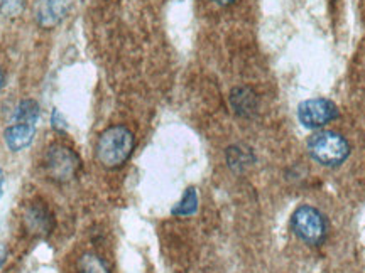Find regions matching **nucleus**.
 I'll use <instances>...</instances> for the list:
<instances>
[{
  "label": "nucleus",
  "mask_w": 365,
  "mask_h": 273,
  "mask_svg": "<svg viewBox=\"0 0 365 273\" xmlns=\"http://www.w3.org/2000/svg\"><path fill=\"white\" fill-rule=\"evenodd\" d=\"M81 160L69 147L54 144L46 150L45 169L46 174L56 184H68L78 176Z\"/></svg>",
  "instance_id": "4"
},
{
  "label": "nucleus",
  "mask_w": 365,
  "mask_h": 273,
  "mask_svg": "<svg viewBox=\"0 0 365 273\" xmlns=\"http://www.w3.org/2000/svg\"><path fill=\"white\" fill-rule=\"evenodd\" d=\"M311 159L325 167H338L349 159L350 144L345 137L333 130H321L313 133L308 140Z\"/></svg>",
  "instance_id": "2"
},
{
  "label": "nucleus",
  "mask_w": 365,
  "mask_h": 273,
  "mask_svg": "<svg viewBox=\"0 0 365 273\" xmlns=\"http://www.w3.org/2000/svg\"><path fill=\"white\" fill-rule=\"evenodd\" d=\"M6 260H7V248L4 243H0V267L6 263Z\"/></svg>",
  "instance_id": "16"
},
{
  "label": "nucleus",
  "mask_w": 365,
  "mask_h": 273,
  "mask_svg": "<svg viewBox=\"0 0 365 273\" xmlns=\"http://www.w3.org/2000/svg\"><path fill=\"white\" fill-rule=\"evenodd\" d=\"M34 135H36V123L14 120V123L7 127L4 133V140H6L8 150L21 152L33 144Z\"/></svg>",
  "instance_id": "8"
},
{
  "label": "nucleus",
  "mask_w": 365,
  "mask_h": 273,
  "mask_svg": "<svg viewBox=\"0 0 365 273\" xmlns=\"http://www.w3.org/2000/svg\"><path fill=\"white\" fill-rule=\"evenodd\" d=\"M338 108L332 99L327 98H313L303 102L298 108V119L303 127L306 128H321L328 125L330 121L338 119Z\"/></svg>",
  "instance_id": "5"
},
{
  "label": "nucleus",
  "mask_w": 365,
  "mask_h": 273,
  "mask_svg": "<svg viewBox=\"0 0 365 273\" xmlns=\"http://www.w3.org/2000/svg\"><path fill=\"white\" fill-rule=\"evenodd\" d=\"M198 211V193L195 188H188L182 194L181 201L173 207V216H191Z\"/></svg>",
  "instance_id": "11"
},
{
  "label": "nucleus",
  "mask_w": 365,
  "mask_h": 273,
  "mask_svg": "<svg viewBox=\"0 0 365 273\" xmlns=\"http://www.w3.org/2000/svg\"><path fill=\"white\" fill-rule=\"evenodd\" d=\"M216 4H221V6H228V4H233L236 0H215Z\"/></svg>",
  "instance_id": "19"
},
{
  "label": "nucleus",
  "mask_w": 365,
  "mask_h": 273,
  "mask_svg": "<svg viewBox=\"0 0 365 273\" xmlns=\"http://www.w3.org/2000/svg\"><path fill=\"white\" fill-rule=\"evenodd\" d=\"M230 105H232L237 115L250 119V116L257 114V95L250 88H247V86H238V88H233L232 93H230Z\"/></svg>",
  "instance_id": "9"
},
{
  "label": "nucleus",
  "mask_w": 365,
  "mask_h": 273,
  "mask_svg": "<svg viewBox=\"0 0 365 273\" xmlns=\"http://www.w3.org/2000/svg\"><path fill=\"white\" fill-rule=\"evenodd\" d=\"M78 273H110V270L98 255L85 253L78 260Z\"/></svg>",
  "instance_id": "12"
},
{
  "label": "nucleus",
  "mask_w": 365,
  "mask_h": 273,
  "mask_svg": "<svg viewBox=\"0 0 365 273\" xmlns=\"http://www.w3.org/2000/svg\"><path fill=\"white\" fill-rule=\"evenodd\" d=\"M2 193H4V171L0 169V198H2Z\"/></svg>",
  "instance_id": "17"
},
{
  "label": "nucleus",
  "mask_w": 365,
  "mask_h": 273,
  "mask_svg": "<svg viewBox=\"0 0 365 273\" xmlns=\"http://www.w3.org/2000/svg\"><path fill=\"white\" fill-rule=\"evenodd\" d=\"M24 223L28 226L29 233L36 236H47L54 228V218L50 207H46L42 202H34L28 207L24 214Z\"/></svg>",
  "instance_id": "6"
},
{
  "label": "nucleus",
  "mask_w": 365,
  "mask_h": 273,
  "mask_svg": "<svg viewBox=\"0 0 365 273\" xmlns=\"http://www.w3.org/2000/svg\"><path fill=\"white\" fill-rule=\"evenodd\" d=\"M291 228L299 240L306 245L318 246L327 238V219L321 214V211L313 206H299L291 216Z\"/></svg>",
  "instance_id": "3"
},
{
  "label": "nucleus",
  "mask_w": 365,
  "mask_h": 273,
  "mask_svg": "<svg viewBox=\"0 0 365 273\" xmlns=\"http://www.w3.org/2000/svg\"><path fill=\"white\" fill-rule=\"evenodd\" d=\"M134 133L124 125H114L98 137L95 154L98 162L107 169L122 167L134 150Z\"/></svg>",
  "instance_id": "1"
},
{
  "label": "nucleus",
  "mask_w": 365,
  "mask_h": 273,
  "mask_svg": "<svg viewBox=\"0 0 365 273\" xmlns=\"http://www.w3.org/2000/svg\"><path fill=\"white\" fill-rule=\"evenodd\" d=\"M51 123H53V127L56 130H64V128H66V120H64L63 116H61V114H59L58 110L53 111V119H51Z\"/></svg>",
  "instance_id": "15"
},
{
  "label": "nucleus",
  "mask_w": 365,
  "mask_h": 273,
  "mask_svg": "<svg viewBox=\"0 0 365 273\" xmlns=\"http://www.w3.org/2000/svg\"><path fill=\"white\" fill-rule=\"evenodd\" d=\"M14 120L17 121H29V123H37L39 120V105L34 99H24L19 103L16 110Z\"/></svg>",
  "instance_id": "13"
},
{
  "label": "nucleus",
  "mask_w": 365,
  "mask_h": 273,
  "mask_svg": "<svg viewBox=\"0 0 365 273\" xmlns=\"http://www.w3.org/2000/svg\"><path fill=\"white\" fill-rule=\"evenodd\" d=\"M4 85H6V76H4L2 69H0V91H2V88H4Z\"/></svg>",
  "instance_id": "18"
},
{
  "label": "nucleus",
  "mask_w": 365,
  "mask_h": 273,
  "mask_svg": "<svg viewBox=\"0 0 365 273\" xmlns=\"http://www.w3.org/2000/svg\"><path fill=\"white\" fill-rule=\"evenodd\" d=\"M69 0H37L36 20L42 29H53L68 14Z\"/></svg>",
  "instance_id": "7"
},
{
  "label": "nucleus",
  "mask_w": 365,
  "mask_h": 273,
  "mask_svg": "<svg viewBox=\"0 0 365 273\" xmlns=\"http://www.w3.org/2000/svg\"><path fill=\"white\" fill-rule=\"evenodd\" d=\"M25 8V0H0V12L6 17H17Z\"/></svg>",
  "instance_id": "14"
},
{
  "label": "nucleus",
  "mask_w": 365,
  "mask_h": 273,
  "mask_svg": "<svg viewBox=\"0 0 365 273\" xmlns=\"http://www.w3.org/2000/svg\"><path fill=\"white\" fill-rule=\"evenodd\" d=\"M227 162L230 169L233 171H243L254 162V155H252L250 149H243L241 145H233L227 149Z\"/></svg>",
  "instance_id": "10"
}]
</instances>
